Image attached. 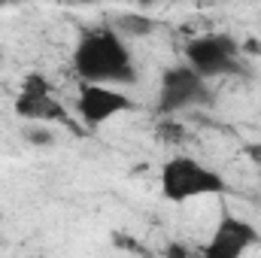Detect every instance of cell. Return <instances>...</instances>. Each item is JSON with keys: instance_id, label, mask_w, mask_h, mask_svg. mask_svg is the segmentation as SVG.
Returning a JSON list of instances; mask_svg holds the SVG:
<instances>
[{"instance_id": "obj_1", "label": "cell", "mask_w": 261, "mask_h": 258, "mask_svg": "<svg viewBox=\"0 0 261 258\" xmlns=\"http://www.w3.org/2000/svg\"><path fill=\"white\" fill-rule=\"evenodd\" d=\"M70 64H73V73L79 76V82L130 88L140 79V70L134 61V52L128 49V40L113 24L85 28L73 46Z\"/></svg>"}, {"instance_id": "obj_2", "label": "cell", "mask_w": 261, "mask_h": 258, "mask_svg": "<svg viewBox=\"0 0 261 258\" xmlns=\"http://www.w3.org/2000/svg\"><path fill=\"white\" fill-rule=\"evenodd\" d=\"M161 197L170 203H189L197 197H219L228 192V183L219 170L203 164L195 155H173L158 170Z\"/></svg>"}, {"instance_id": "obj_3", "label": "cell", "mask_w": 261, "mask_h": 258, "mask_svg": "<svg viewBox=\"0 0 261 258\" xmlns=\"http://www.w3.org/2000/svg\"><path fill=\"white\" fill-rule=\"evenodd\" d=\"M186 64H192L203 76V79H225V76H240L243 67V55L240 46L231 34L222 31H210V34H197L186 43L182 52Z\"/></svg>"}, {"instance_id": "obj_4", "label": "cell", "mask_w": 261, "mask_h": 258, "mask_svg": "<svg viewBox=\"0 0 261 258\" xmlns=\"http://www.w3.org/2000/svg\"><path fill=\"white\" fill-rule=\"evenodd\" d=\"M210 104V79H203L192 64H173L161 73L155 110L161 116H179Z\"/></svg>"}, {"instance_id": "obj_5", "label": "cell", "mask_w": 261, "mask_h": 258, "mask_svg": "<svg viewBox=\"0 0 261 258\" xmlns=\"http://www.w3.org/2000/svg\"><path fill=\"white\" fill-rule=\"evenodd\" d=\"M12 110L18 119L24 122H64L67 113H64V104L58 100L55 94V85L43 76V73H28L15 91V100H12Z\"/></svg>"}, {"instance_id": "obj_6", "label": "cell", "mask_w": 261, "mask_h": 258, "mask_svg": "<svg viewBox=\"0 0 261 258\" xmlns=\"http://www.w3.org/2000/svg\"><path fill=\"white\" fill-rule=\"evenodd\" d=\"M134 110L130 94H125L119 85H100V82H82L76 94V116L88 128H100L119 116Z\"/></svg>"}, {"instance_id": "obj_7", "label": "cell", "mask_w": 261, "mask_h": 258, "mask_svg": "<svg viewBox=\"0 0 261 258\" xmlns=\"http://www.w3.org/2000/svg\"><path fill=\"white\" fill-rule=\"evenodd\" d=\"M252 246H258V228L234 213H225L216 228H213V237L200 246V255L203 258H240L246 255Z\"/></svg>"}, {"instance_id": "obj_8", "label": "cell", "mask_w": 261, "mask_h": 258, "mask_svg": "<svg viewBox=\"0 0 261 258\" xmlns=\"http://www.w3.org/2000/svg\"><path fill=\"white\" fill-rule=\"evenodd\" d=\"M125 40H140V37H149L152 31H155V21L149 18V15H122L116 24H113Z\"/></svg>"}, {"instance_id": "obj_9", "label": "cell", "mask_w": 261, "mask_h": 258, "mask_svg": "<svg viewBox=\"0 0 261 258\" xmlns=\"http://www.w3.org/2000/svg\"><path fill=\"white\" fill-rule=\"evenodd\" d=\"M24 140H28L31 146H52V143H55V134L49 131L46 122H31V128L24 131Z\"/></svg>"}, {"instance_id": "obj_10", "label": "cell", "mask_w": 261, "mask_h": 258, "mask_svg": "<svg viewBox=\"0 0 261 258\" xmlns=\"http://www.w3.org/2000/svg\"><path fill=\"white\" fill-rule=\"evenodd\" d=\"M246 155L252 158V164H261V143H252V146H246Z\"/></svg>"}, {"instance_id": "obj_11", "label": "cell", "mask_w": 261, "mask_h": 258, "mask_svg": "<svg viewBox=\"0 0 261 258\" xmlns=\"http://www.w3.org/2000/svg\"><path fill=\"white\" fill-rule=\"evenodd\" d=\"M164 252H167V255H189V249H186V246H176V243H173V246H167Z\"/></svg>"}, {"instance_id": "obj_12", "label": "cell", "mask_w": 261, "mask_h": 258, "mask_svg": "<svg viewBox=\"0 0 261 258\" xmlns=\"http://www.w3.org/2000/svg\"><path fill=\"white\" fill-rule=\"evenodd\" d=\"M134 3H137V6H140L143 12H146V9H155V6H158L161 0H134Z\"/></svg>"}, {"instance_id": "obj_13", "label": "cell", "mask_w": 261, "mask_h": 258, "mask_svg": "<svg viewBox=\"0 0 261 258\" xmlns=\"http://www.w3.org/2000/svg\"><path fill=\"white\" fill-rule=\"evenodd\" d=\"M21 3H28V0H0V9H6V6H21Z\"/></svg>"}, {"instance_id": "obj_14", "label": "cell", "mask_w": 261, "mask_h": 258, "mask_svg": "<svg viewBox=\"0 0 261 258\" xmlns=\"http://www.w3.org/2000/svg\"><path fill=\"white\" fill-rule=\"evenodd\" d=\"M73 3H79V6H97V3H107V0H73Z\"/></svg>"}, {"instance_id": "obj_15", "label": "cell", "mask_w": 261, "mask_h": 258, "mask_svg": "<svg viewBox=\"0 0 261 258\" xmlns=\"http://www.w3.org/2000/svg\"><path fill=\"white\" fill-rule=\"evenodd\" d=\"M0 64H3V46H0Z\"/></svg>"}]
</instances>
